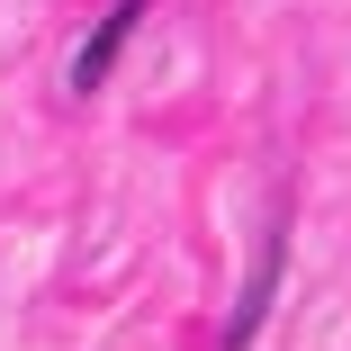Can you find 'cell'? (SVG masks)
<instances>
[{
  "label": "cell",
  "instance_id": "obj_1",
  "mask_svg": "<svg viewBox=\"0 0 351 351\" xmlns=\"http://www.w3.org/2000/svg\"><path fill=\"white\" fill-rule=\"evenodd\" d=\"M135 19H145V0H117V10L90 27V45L73 54V90H99V82H108V63H117V45H126V27H135Z\"/></svg>",
  "mask_w": 351,
  "mask_h": 351
}]
</instances>
